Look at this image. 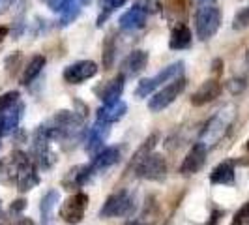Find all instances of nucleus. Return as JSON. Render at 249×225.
Masks as SVG:
<instances>
[{
	"label": "nucleus",
	"mask_w": 249,
	"mask_h": 225,
	"mask_svg": "<svg viewBox=\"0 0 249 225\" xmlns=\"http://www.w3.org/2000/svg\"><path fill=\"white\" fill-rule=\"evenodd\" d=\"M232 118H234V107H225L221 111H217V114H213L210 118V122L204 128V131L200 135V143L206 149L213 147L215 143H219L221 137L227 133L229 126L232 124Z\"/></svg>",
	"instance_id": "nucleus-1"
},
{
	"label": "nucleus",
	"mask_w": 249,
	"mask_h": 225,
	"mask_svg": "<svg viewBox=\"0 0 249 225\" xmlns=\"http://www.w3.org/2000/svg\"><path fill=\"white\" fill-rule=\"evenodd\" d=\"M49 128L53 139H77L83 128V116H79L75 111H58Z\"/></svg>",
	"instance_id": "nucleus-2"
},
{
	"label": "nucleus",
	"mask_w": 249,
	"mask_h": 225,
	"mask_svg": "<svg viewBox=\"0 0 249 225\" xmlns=\"http://www.w3.org/2000/svg\"><path fill=\"white\" fill-rule=\"evenodd\" d=\"M135 210V201L129 191L120 189L107 197L100 210V218H122V216H131Z\"/></svg>",
	"instance_id": "nucleus-3"
},
{
	"label": "nucleus",
	"mask_w": 249,
	"mask_h": 225,
	"mask_svg": "<svg viewBox=\"0 0 249 225\" xmlns=\"http://www.w3.org/2000/svg\"><path fill=\"white\" fill-rule=\"evenodd\" d=\"M221 25V12L219 8H215L213 4L208 6H200L195 15V28H197V36L199 39L206 41L219 30Z\"/></svg>",
	"instance_id": "nucleus-4"
},
{
	"label": "nucleus",
	"mask_w": 249,
	"mask_h": 225,
	"mask_svg": "<svg viewBox=\"0 0 249 225\" xmlns=\"http://www.w3.org/2000/svg\"><path fill=\"white\" fill-rule=\"evenodd\" d=\"M186 79L184 77H180V79H176L173 83H169V85H165V87L160 90V92H156L148 101V109L152 112H160L163 109H167L173 101L184 92V88H186Z\"/></svg>",
	"instance_id": "nucleus-5"
},
{
	"label": "nucleus",
	"mask_w": 249,
	"mask_h": 225,
	"mask_svg": "<svg viewBox=\"0 0 249 225\" xmlns=\"http://www.w3.org/2000/svg\"><path fill=\"white\" fill-rule=\"evenodd\" d=\"M87 205H88V195L83 193V191H77L75 195L68 197L66 203L62 205V208H60V218L70 225L81 224L83 218H85Z\"/></svg>",
	"instance_id": "nucleus-6"
},
{
	"label": "nucleus",
	"mask_w": 249,
	"mask_h": 225,
	"mask_svg": "<svg viewBox=\"0 0 249 225\" xmlns=\"http://www.w3.org/2000/svg\"><path fill=\"white\" fill-rule=\"evenodd\" d=\"M137 173L146 180H163L167 175L165 158L161 154H146L144 158H139Z\"/></svg>",
	"instance_id": "nucleus-7"
},
{
	"label": "nucleus",
	"mask_w": 249,
	"mask_h": 225,
	"mask_svg": "<svg viewBox=\"0 0 249 225\" xmlns=\"http://www.w3.org/2000/svg\"><path fill=\"white\" fill-rule=\"evenodd\" d=\"M98 64L94 60H79V62L70 64L64 70V81L70 85H81L88 79H92L94 75L98 74Z\"/></svg>",
	"instance_id": "nucleus-8"
},
{
	"label": "nucleus",
	"mask_w": 249,
	"mask_h": 225,
	"mask_svg": "<svg viewBox=\"0 0 249 225\" xmlns=\"http://www.w3.org/2000/svg\"><path fill=\"white\" fill-rule=\"evenodd\" d=\"M206 152H208V149L202 143L193 145V149L187 152L184 162L180 165V173L186 176L199 173L200 169H202V165H204V162H206Z\"/></svg>",
	"instance_id": "nucleus-9"
},
{
	"label": "nucleus",
	"mask_w": 249,
	"mask_h": 225,
	"mask_svg": "<svg viewBox=\"0 0 249 225\" xmlns=\"http://www.w3.org/2000/svg\"><path fill=\"white\" fill-rule=\"evenodd\" d=\"M219 94H221V83H219L217 79H208V81H204V83L193 92L191 103H193L195 107H202V105L213 101L215 98H219Z\"/></svg>",
	"instance_id": "nucleus-10"
},
{
	"label": "nucleus",
	"mask_w": 249,
	"mask_h": 225,
	"mask_svg": "<svg viewBox=\"0 0 249 225\" xmlns=\"http://www.w3.org/2000/svg\"><path fill=\"white\" fill-rule=\"evenodd\" d=\"M107 135H109V124L98 120L96 124L88 130L87 145H85L88 154H98L100 150H103V143H105Z\"/></svg>",
	"instance_id": "nucleus-11"
},
{
	"label": "nucleus",
	"mask_w": 249,
	"mask_h": 225,
	"mask_svg": "<svg viewBox=\"0 0 249 225\" xmlns=\"http://www.w3.org/2000/svg\"><path fill=\"white\" fill-rule=\"evenodd\" d=\"M127 111V105L122 100H114L103 103L100 109H98V120L105 122V124H112V122H118Z\"/></svg>",
	"instance_id": "nucleus-12"
},
{
	"label": "nucleus",
	"mask_w": 249,
	"mask_h": 225,
	"mask_svg": "<svg viewBox=\"0 0 249 225\" xmlns=\"http://www.w3.org/2000/svg\"><path fill=\"white\" fill-rule=\"evenodd\" d=\"M124 81H125V75L124 74L112 77L111 81H107L105 85H101V87L96 88V94H98V98H100L103 103L118 100V98H120V94H122V90H124Z\"/></svg>",
	"instance_id": "nucleus-13"
},
{
	"label": "nucleus",
	"mask_w": 249,
	"mask_h": 225,
	"mask_svg": "<svg viewBox=\"0 0 249 225\" xmlns=\"http://www.w3.org/2000/svg\"><path fill=\"white\" fill-rule=\"evenodd\" d=\"M92 175V165H77L73 169H70L62 180V186L66 189H77L83 188L90 180Z\"/></svg>",
	"instance_id": "nucleus-14"
},
{
	"label": "nucleus",
	"mask_w": 249,
	"mask_h": 225,
	"mask_svg": "<svg viewBox=\"0 0 249 225\" xmlns=\"http://www.w3.org/2000/svg\"><path fill=\"white\" fill-rule=\"evenodd\" d=\"M148 64V53L146 51H133L125 56V60L122 62V74L124 75H139Z\"/></svg>",
	"instance_id": "nucleus-15"
},
{
	"label": "nucleus",
	"mask_w": 249,
	"mask_h": 225,
	"mask_svg": "<svg viewBox=\"0 0 249 225\" xmlns=\"http://www.w3.org/2000/svg\"><path fill=\"white\" fill-rule=\"evenodd\" d=\"M23 109H25L23 103H17V105H13L12 109L0 112V137L15 131V128L19 126V120L23 116Z\"/></svg>",
	"instance_id": "nucleus-16"
},
{
	"label": "nucleus",
	"mask_w": 249,
	"mask_h": 225,
	"mask_svg": "<svg viewBox=\"0 0 249 225\" xmlns=\"http://www.w3.org/2000/svg\"><path fill=\"white\" fill-rule=\"evenodd\" d=\"M210 182L212 184H219V186H231L234 184V163L232 162H221L215 165L210 175Z\"/></svg>",
	"instance_id": "nucleus-17"
},
{
	"label": "nucleus",
	"mask_w": 249,
	"mask_h": 225,
	"mask_svg": "<svg viewBox=\"0 0 249 225\" xmlns=\"http://www.w3.org/2000/svg\"><path fill=\"white\" fill-rule=\"evenodd\" d=\"M144 23H146V13L142 12V10H139V8H131V10H127L125 13H122L120 15V21H118L120 28L127 30V32L142 28Z\"/></svg>",
	"instance_id": "nucleus-18"
},
{
	"label": "nucleus",
	"mask_w": 249,
	"mask_h": 225,
	"mask_svg": "<svg viewBox=\"0 0 249 225\" xmlns=\"http://www.w3.org/2000/svg\"><path fill=\"white\" fill-rule=\"evenodd\" d=\"M120 160V149L118 147H107V149L100 150L92 162V171H103L109 169L111 165L118 163Z\"/></svg>",
	"instance_id": "nucleus-19"
},
{
	"label": "nucleus",
	"mask_w": 249,
	"mask_h": 225,
	"mask_svg": "<svg viewBox=\"0 0 249 225\" xmlns=\"http://www.w3.org/2000/svg\"><path fill=\"white\" fill-rule=\"evenodd\" d=\"M191 45V30L187 28L184 23L176 25L171 32V39H169V47L173 51L187 49Z\"/></svg>",
	"instance_id": "nucleus-20"
},
{
	"label": "nucleus",
	"mask_w": 249,
	"mask_h": 225,
	"mask_svg": "<svg viewBox=\"0 0 249 225\" xmlns=\"http://www.w3.org/2000/svg\"><path fill=\"white\" fill-rule=\"evenodd\" d=\"M60 199L58 191L56 189H51L43 195L41 205H39V210H41V224L43 225H53V210L56 206V203Z\"/></svg>",
	"instance_id": "nucleus-21"
},
{
	"label": "nucleus",
	"mask_w": 249,
	"mask_h": 225,
	"mask_svg": "<svg viewBox=\"0 0 249 225\" xmlns=\"http://www.w3.org/2000/svg\"><path fill=\"white\" fill-rule=\"evenodd\" d=\"M43 66H45V56H41V55L32 56V58H30V62L26 64L25 70H23V75H21V85L28 87V85L36 79L37 75L41 74Z\"/></svg>",
	"instance_id": "nucleus-22"
},
{
	"label": "nucleus",
	"mask_w": 249,
	"mask_h": 225,
	"mask_svg": "<svg viewBox=\"0 0 249 225\" xmlns=\"http://www.w3.org/2000/svg\"><path fill=\"white\" fill-rule=\"evenodd\" d=\"M182 74H184V62H175V64H171V66H167V68H163L156 77H152V83H154V87L158 88L160 85H163V83L180 79Z\"/></svg>",
	"instance_id": "nucleus-23"
},
{
	"label": "nucleus",
	"mask_w": 249,
	"mask_h": 225,
	"mask_svg": "<svg viewBox=\"0 0 249 225\" xmlns=\"http://www.w3.org/2000/svg\"><path fill=\"white\" fill-rule=\"evenodd\" d=\"M90 0H70L68 2V6L62 10V19H60V25L66 26L70 25V23H73V19L79 17V13L83 10V6L88 4Z\"/></svg>",
	"instance_id": "nucleus-24"
},
{
	"label": "nucleus",
	"mask_w": 249,
	"mask_h": 225,
	"mask_svg": "<svg viewBox=\"0 0 249 225\" xmlns=\"http://www.w3.org/2000/svg\"><path fill=\"white\" fill-rule=\"evenodd\" d=\"M127 0H98L100 6V17H98V26H101L112 12H116L120 6H124Z\"/></svg>",
	"instance_id": "nucleus-25"
},
{
	"label": "nucleus",
	"mask_w": 249,
	"mask_h": 225,
	"mask_svg": "<svg viewBox=\"0 0 249 225\" xmlns=\"http://www.w3.org/2000/svg\"><path fill=\"white\" fill-rule=\"evenodd\" d=\"M189 4H191V0H165L163 2L165 10L171 13V15H182V13H186Z\"/></svg>",
	"instance_id": "nucleus-26"
},
{
	"label": "nucleus",
	"mask_w": 249,
	"mask_h": 225,
	"mask_svg": "<svg viewBox=\"0 0 249 225\" xmlns=\"http://www.w3.org/2000/svg\"><path fill=\"white\" fill-rule=\"evenodd\" d=\"M17 103H19V92L17 90H10V92L2 94L0 96V112L12 109L13 105H17Z\"/></svg>",
	"instance_id": "nucleus-27"
},
{
	"label": "nucleus",
	"mask_w": 249,
	"mask_h": 225,
	"mask_svg": "<svg viewBox=\"0 0 249 225\" xmlns=\"http://www.w3.org/2000/svg\"><path fill=\"white\" fill-rule=\"evenodd\" d=\"M133 8H139V10H142V12L146 13H158L161 10V2L160 0H137L135 4H133Z\"/></svg>",
	"instance_id": "nucleus-28"
},
{
	"label": "nucleus",
	"mask_w": 249,
	"mask_h": 225,
	"mask_svg": "<svg viewBox=\"0 0 249 225\" xmlns=\"http://www.w3.org/2000/svg\"><path fill=\"white\" fill-rule=\"evenodd\" d=\"M248 26H249V6L244 8V10H240L234 15V19H232V28L234 30H242V28H248Z\"/></svg>",
	"instance_id": "nucleus-29"
},
{
	"label": "nucleus",
	"mask_w": 249,
	"mask_h": 225,
	"mask_svg": "<svg viewBox=\"0 0 249 225\" xmlns=\"http://www.w3.org/2000/svg\"><path fill=\"white\" fill-rule=\"evenodd\" d=\"M112 60H114V41L112 38H109L107 43L103 45V68L109 70L112 66Z\"/></svg>",
	"instance_id": "nucleus-30"
},
{
	"label": "nucleus",
	"mask_w": 249,
	"mask_h": 225,
	"mask_svg": "<svg viewBox=\"0 0 249 225\" xmlns=\"http://www.w3.org/2000/svg\"><path fill=\"white\" fill-rule=\"evenodd\" d=\"M154 90H156V87H154V83H152V77H150V79H142V81L137 85L135 96H137V98H146V96H150Z\"/></svg>",
	"instance_id": "nucleus-31"
},
{
	"label": "nucleus",
	"mask_w": 249,
	"mask_h": 225,
	"mask_svg": "<svg viewBox=\"0 0 249 225\" xmlns=\"http://www.w3.org/2000/svg\"><path fill=\"white\" fill-rule=\"evenodd\" d=\"M231 225H249V201L234 214L232 218V224Z\"/></svg>",
	"instance_id": "nucleus-32"
},
{
	"label": "nucleus",
	"mask_w": 249,
	"mask_h": 225,
	"mask_svg": "<svg viewBox=\"0 0 249 225\" xmlns=\"http://www.w3.org/2000/svg\"><path fill=\"white\" fill-rule=\"evenodd\" d=\"M68 2L70 0H47V4H49V8L53 12H62L64 8L68 6Z\"/></svg>",
	"instance_id": "nucleus-33"
},
{
	"label": "nucleus",
	"mask_w": 249,
	"mask_h": 225,
	"mask_svg": "<svg viewBox=\"0 0 249 225\" xmlns=\"http://www.w3.org/2000/svg\"><path fill=\"white\" fill-rule=\"evenodd\" d=\"M25 206H26L25 199H17V201H13L12 203L10 210H12V214H19V212H23V210H25Z\"/></svg>",
	"instance_id": "nucleus-34"
},
{
	"label": "nucleus",
	"mask_w": 249,
	"mask_h": 225,
	"mask_svg": "<svg viewBox=\"0 0 249 225\" xmlns=\"http://www.w3.org/2000/svg\"><path fill=\"white\" fill-rule=\"evenodd\" d=\"M6 36H8V28H6V26H0V41Z\"/></svg>",
	"instance_id": "nucleus-35"
},
{
	"label": "nucleus",
	"mask_w": 249,
	"mask_h": 225,
	"mask_svg": "<svg viewBox=\"0 0 249 225\" xmlns=\"http://www.w3.org/2000/svg\"><path fill=\"white\" fill-rule=\"evenodd\" d=\"M200 6H208V4H212V0H197Z\"/></svg>",
	"instance_id": "nucleus-36"
},
{
	"label": "nucleus",
	"mask_w": 249,
	"mask_h": 225,
	"mask_svg": "<svg viewBox=\"0 0 249 225\" xmlns=\"http://www.w3.org/2000/svg\"><path fill=\"white\" fill-rule=\"evenodd\" d=\"M125 225H144V224H141V222H129V224H125Z\"/></svg>",
	"instance_id": "nucleus-37"
},
{
	"label": "nucleus",
	"mask_w": 249,
	"mask_h": 225,
	"mask_svg": "<svg viewBox=\"0 0 249 225\" xmlns=\"http://www.w3.org/2000/svg\"><path fill=\"white\" fill-rule=\"evenodd\" d=\"M215 220H217V218H212V220H210V224H206V225H215Z\"/></svg>",
	"instance_id": "nucleus-38"
},
{
	"label": "nucleus",
	"mask_w": 249,
	"mask_h": 225,
	"mask_svg": "<svg viewBox=\"0 0 249 225\" xmlns=\"http://www.w3.org/2000/svg\"><path fill=\"white\" fill-rule=\"evenodd\" d=\"M248 150H249V141H248Z\"/></svg>",
	"instance_id": "nucleus-39"
}]
</instances>
